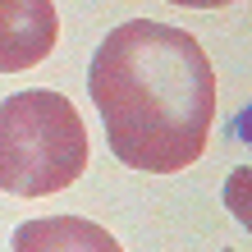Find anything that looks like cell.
I'll use <instances>...</instances> for the list:
<instances>
[{
	"label": "cell",
	"instance_id": "cell-1",
	"mask_svg": "<svg viewBox=\"0 0 252 252\" xmlns=\"http://www.w3.org/2000/svg\"><path fill=\"white\" fill-rule=\"evenodd\" d=\"M87 92L120 165L179 174L202 160L216 120V69L192 32L156 19L110 28L92 55Z\"/></svg>",
	"mask_w": 252,
	"mask_h": 252
},
{
	"label": "cell",
	"instance_id": "cell-2",
	"mask_svg": "<svg viewBox=\"0 0 252 252\" xmlns=\"http://www.w3.org/2000/svg\"><path fill=\"white\" fill-rule=\"evenodd\" d=\"M87 170V128L64 92L28 87L0 101V188L14 197L64 192Z\"/></svg>",
	"mask_w": 252,
	"mask_h": 252
},
{
	"label": "cell",
	"instance_id": "cell-3",
	"mask_svg": "<svg viewBox=\"0 0 252 252\" xmlns=\"http://www.w3.org/2000/svg\"><path fill=\"white\" fill-rule=\"evenodd\" d=\"M60 41L55 0H0V73L37 69Z\"/></svg>",
	"mask_w": 252,
	"mask_h": 252
},
{
	"label": "cell",
	"instance_id": "cell-4",
	"mask_svg": "<svg viewBox=\"0 0 252 252\" xmlns=\"http://www.w3.org/2000/svg\"><path fill=\"white\" fill-rule=\"evenodd\" d=\"M14 252H124V248L96 220L46 216V220H23L14 229Z\"/></svg>",
	"mask_w": 252,
	"mask_h": 252
},
{
	"label": "cell",
	"instance_id": "cell-5",
	"mask_svg": "<svg viewBox=\"0 0 252 252\" xmlns=\"http://www.w3.org/2000/svg\"><path fill=\"white\" fill-rule=\"evenodd\" d=\"M225 206H229V216L252 234V165L229 170V179H225Z\"/></svg>",
	"mask_w": 252,
	"mask_h": 252
},
{
	"label": "cell",
	"instance_id": "cell-6",
	"mask_svg": "<svg viewBox=\"0 0 252 252\" xmlns=\"http://www.w3.org/2000/svg\"><path fill=\"white\" fill-rule=\"evenodd\" d=\"M170 5H179V9H225L234 0H170Z\"/></svg>",
	"mask_w": 252,
	"mask_h": 252
},
{
	"label": "cell",
	"instance_id": "cell-7",
	"mask_svg": "<svg viewBox=\"0 0 252 252\" xmlns=\"http://www.w3.org/2000/svg\"><path fill=\"white\" fill-rule=\"evenodd\" d=\"M225 252H234V248H225Z\"/></svg>",
	"mask_w": 252,
	"mask_h": 252
}]
</instances>
